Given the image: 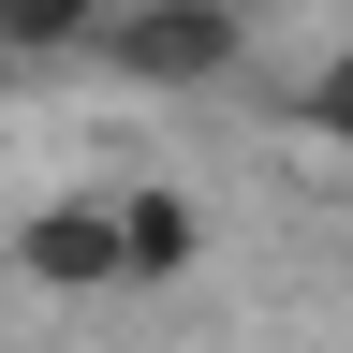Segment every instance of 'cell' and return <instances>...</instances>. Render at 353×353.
<instances>
[{
  "label": "cell",
  "mask_w": 353,
  "mask_h": 353,
  "mask_svg": "<svg viewBox=\"0 0 353 353\" xmlns=\"http://www.w3.org/2000/svg\"><path fill=\"white\" fill-rule=\"evenodd\" d=\"M88 59H103L118 88H221L250 59V15H236V0H103Z\"/></svg>",
  "instance_id": "1"
},
{
  "label": "cell",
  "mask_w": 353,
  "mask_h": 353,
  "mask_svg": "<svg viewBox=\"0 0 353 353\" xmlns=\"http://www.w3.org/2000/svg\"><path fill=\"white\" fill-rule=\"evenodd\" d=\"M15 280L30 294H118V206L103 192H44L15 221Z\"/></svg>",
  "instance_id": "2"
},
{
  "label": "cell",
  "mask_w": 353,
  "mask_h": 353,
  "mask_svg": "<svg viewBox=\"0 0 353 353\" xmlns=\"http://www.w3.org/2000/svg\"><path fill=\"white\" fill-rule=\"evenodd\" d=\"M118 280H192L206 265V206L176 192V176H118Z\"/></svg>",
  "instance_id": "3"
},
{
  "label": "cell",
  "mask_w": 353,
  "mask_h": 353,
  "mask_svg": "<svg viewBox=\"0 0 353 353\" xmlns=\"http://www.w3.org/2000/svg\"><path fill=\"white\" fill-rule=\"evenodd\" d=\"M103 0H0V59H88Z\"/></svg>",
  "instance_id": "4"
},
{
  "label": "cell",
  "mask_w": 353,
  "mask_h": 353,
  "mask_svg": "<svg viewBox=\"0 0 353 353\" xmlns=\"http://www.w3.org/2000/svg\"><path fill=\"white\" fill-rule=\"evenodd\" d=\"M294 118H309V132H324V148L353 162V44H339V59H324V74H309V103H294Z\"/></svg>",
  "instance_id": "5"
},
{
  "label": "cell",
  "mask_w": 353,
  "mask_h": 353,
  "mask_svg": "<svg viewBox=\"0 0 353 353\" xmlns=\"http://www.w3.org/2000/svg\"><path fill=\"white\" fill-rule=\"evenodd\" d=\"M236 15H280V0H236Z\"/></svg>",
  "instance_id": "6"
}]
</instances>
